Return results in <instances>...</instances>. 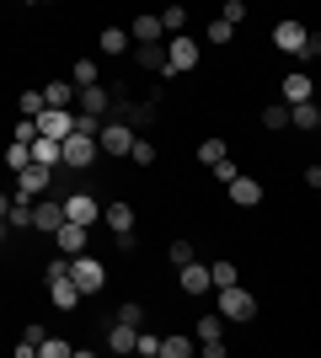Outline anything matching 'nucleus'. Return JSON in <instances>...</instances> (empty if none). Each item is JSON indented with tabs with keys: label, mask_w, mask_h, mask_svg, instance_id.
<instances>
[{
	"label": "nucleus",
	"mask_w": 321,
	"mask_h": 358,
	"mask_svg": "<svg viewBox=\"0 0 321 358\" xmlns=\"http://www.w3.org/2000/svg\"><path fill=\"white\" fill-rule=\"evenodd\" d=\"M70 284L80 289V299H92V294H102V289H107V268L97 262V257L76 252V257H70Z\"/></svg>",
	"instance_id": "f257e3e1"
},
{
	"label": "nucleus",
	"mask_w": 321,
	"mask_h": 358,
	"mask_svg": "<svg viewBox=\"0 0 321 358\" xmlns=\"http://www.w3.org/2000/svg\"><path fill=\"white\" fill-rule=\"evenodd\" d=\"M166 43V75H183V70H199V59H204V48L187 38V32H166L161 38Z\"/></svg>",
	"instance_id": "f03ea898"
},
{
	"label": "nucleus",
	"mask_w": 321,
	"mask_h": 358,
	"mask_svg": "<svg viewBox=\"0 0 321 358\" xmlns=\"http://www.w3.org/2000/svg\"><path fill=\"white\" fill-rule=\"evenodd\" d=\"M92 161H97V134H80V129H70V134L59 139V166H70V171H86Z\"/></svg>",
	"instance_id": "7ed1b4c3"
},
{
	"label": "nucleus",
	"mask_w": 321,
	"mask_h": 358,
	"mask_svg": "<svg viewBox=\"0 0 321 358\" xmlns=\"http://www.w3.org/2000/svg\"><path fill=\"white\" fill-rule=\"evenodd\" d=\"M214 305H220V315H225V321H252V315H257V299L246 294L241 284H225V289H214Z\"/></svg>",
	"instance_id": "20e7f679"
},
{
	"label": "nucleus",
	"mask_w": 321,
	"mask_h": 358,
	"mask_svg": "<svg viewBox=\"0 0 321 358\" xmlns=\"http://www.w3.org/2000/svg\"><path fill=\"white\" fill-rule=\"evenodd\" d=\"M48 187H54V171L38 161H27L22 171H16V193H22V203H32V198H43Z\"/></svg>",
	"instance_id": "39448f33"
},
{
	"label": "nucleus",
	"mask_w": 321,
	"mask_h": 358,
	"mask_svg": "<svg viewBox=\"0 0 321 358\" xmlns=\"http://www.w3.org/2000/svg\"><path fill=\"white\" fill-rule=\"evenodd\" d=\"M129 145H134V123L113 118V123L97 129V150H102V155H129Z\"/></svg>",
	"instance_id": "423d86ee"
},
{
	"label": "nucleus",
	"mask_w": 321,
	"mask_h": 358,
	"mask_svg": "<svg viewBox=\"0 0 321 358\" xmlns=\"http://www.w3.org/2000/svg\"><path fill=\"white\" fill-rule=\"evenodd\" d=\"M59 209H64V220L86 224V230H92V224L102 220V209H97V198H92V193H80V187H76V193H64V198H59Z\"/></svg>",
	"instance_id": "0eeeda50"
},
{
	"label": "nucleus",
	"mask_w": 321,
	"mask_h": 358,
	"mask_svg": "<svg viewBox=\"0 0 321 358\" xmlns=\"http://www.w3.org/2000/svg\"><path fill=\"white\" fill-rule=\"evenodd\" d=\"M38 134H48V139H64L70 134V129H76V113H70V107H43V113H38Z\"/></svg>",
	"instance_id": "6e6552de"
},
{
	"label": "nucleus",
	"mask_w": 321,
	"mask_h": 358,
	"mask_svg": "<svg viewBox=\"0 0 321 358\" xmlns=\"http://www.w3.org/2000/svg\"><path fill=\"white\" fill-rule=\"evenodd\" d=\"M225 193H230V203H236V209H257V203H262V182L236 171V177L225 182Z\"/></svg>",
	"instance_id": "1a4fd4ad"
},
{
	"label": "nucleus",
	"mask_w": 321,
	"mask_h": 358,
	"mask_svg": "<svg viewBox=\"0 0 321 358\" xmlns=\"http://www.w3.org/2000/svg\"><path fill=\"white\" fill-rule=\"evenodd\" d=\"M86 224H76V220H59V230H54V246H59L64 257H76V252H86Z\"/></svg>",
	"instance_id": "9d476101"
},
{
	"label": "nucleus",
	"mask_w": 321,
	"mask_h": 358,
	"mask_svg": "<svg viewBox=\"0 0 321 358\" xmlns=\"http://www.w3.org/2000/svg\"><path fill=\"white\" fill-rule=\"evenodd\" d=\"M59 220H64L59 198H38V203H32V230H43V236H54V230H59Z\"/></svg>",
	"instance_id": "9b49d317"
},
{
	"label": "nucleus",
	"mask_w": 321,
	"mask_h": 358,
	"mask_svg": "<svg viewBox=\"0 0 321 358\" xmlns=\"http://www.w3.org/2000/svg\"><path fill=\"white\" fill-rule=\"evenodd\" d=\"M306 38H311L306 22H278V27H273V43L284 48V54H300V48H306Z\"/></svg>",
	"instance_id": "f8f14e48"
},
{
	"label": "nucleus",
	"mask_w": 321,
	"mask_h": 358,
	"mask_svg": "<svg viewBox=\"0 0 321 358\" xmlns=\"http://www.w3.org/2000/svg\"><path fill=\"white\" fill-rule=\"evenodd\" d=\"M177 278H183V294H209V268H204L199 257H187L183 268H177Z\"/></svg>",
	"instance_id": "ddd939ff"
},
{
	"label": "nucleus",
	"mask_w": 321,
	"mask_h": 358,
	"mask_svg": "<svg viewBox=\"0 0 321 358\" xmlns=\"http://www.w3.org/2000/svg\"><path fill=\"white\" fill-rule=\"evenodd\" d=\"M76 102H80V113L102 118L107 107H113V96H107V91H102V80H97V86H76Z\"/></svg>",
	"instance_id": "4468645a"
},
{
	"label": "nucleus",
	"mask_w": 321,
	"mask_h": 358,
	"mask_svg": "<svg viewBox=\"0 0 321 358\" xmlns=\"http://www.w3.org/2000/svg\"><path fill=\"white\" fill-rule=\"evenodd\" d=\"M290 129L316 134V129H321V107H316V102H290Z\"/></svg>",
	"instance_id": "2eb2a0df"
},
{
	"label": "nucleus",
	"mask_w": 321,
	"mask_h": 358,
	"mask_svg": "<svg viewBox=\"0 0 321 358\" xmlns=\"http://www.w3.org/2000/svg\"><path fill=\"white\" fill-rule=\"evenodd\" d=\"M166 32H161V16H134V27H129V43H161Z\"/></svg>",
	"instance_id": "dca6fc26"
},
{
	"label": "nucleus",
	"mask_w": 321,
	"mask_h": 358,
	"mask_svg": "<svg viewBox=\"0 0 321 358\" xmlns=\"http://www.w3.org/2000/svg\"><path fill=\"white\" fill-rule=\"evenodd\" d=\"M102 220H107V230H113V236H118V230H134V203H107L102 209Z\"/></svg>",
	"instance_id": "f3484780"
},
{
	"label": "nucleus",
	"mask_w": 321,
	"mask_h": 358,
	"mask_svg": "<svg viewBox=\"0 0 321 358\" xmlns=\"http://www.w3.org/2000/svg\"><path fill=\"white\" fill-rule=\"evenodd\" d=\"M134 343H139V327H123V321L107 327V348H113V353H134Z\"/></svg>",
	"instance_id": "a211bd4d"
},
{
	"label": "nucleus",
	"mask_w": 321,
	"mask_h": 358,
	"mask_svg": "<svg viewBox=\"0 0 321 358\" xmlns=\"http://www.w3.org/2000/svg\"><path fill=\"white\" fill-rule=\"evenodd\" d=\"M97 48H102V54H129V27H102L97 32Z\"/></svg>",
	"instance_id": "6ab92c4d"
},
{
	"label": "nucleus",
	"mask_w": 321,
	"mask_h": 358,
	"mask_svg": "<svg viewBox=\"0 0 321 358\" xmlns=\"http://www.w3.org/2000/svg\"><path fill=\"white\" fill-rule=\"evenodd\" d=\"M32 161H38V166H48V171H54V166H59V139H48V134H38V139H32Z\"/></svg>",
	"instance_id": "aec40b11"
},
{
	"label": "nucleus",
	"mask_w": 321,
	"mask_h": 358,
	"mask_svg": "<svg viewBox=\"0 0 321 358\" xmlns=\"http://www.w3.org/2000/svg\"><path fill=\"white\" fill-rule=\"evenodd\" d=\"M43 91V107H76V80L64 86V80H54V86H38Z\"/></svg>",
	"instance_id": "412c9836"
},
{
	"label": "nucleus",
	"mask_w": 321,
	"mask_h": 358,
	"mask_svg": "<svg viewBox=\"0 0 321 358\" xmlns=\"http://www.w3.org/2000/svg\"><path fill=\"white\" fill-rule=\"evenodd\" d=\"M193 337H199V343H225V315H220V310L204 315L199 327H193Z\"/></svg>",
	"instance_id": "4be33fe9"
},
{
	"label": "nucleus",
	"mask_w": 321,
	"mask_h": 358,
	"mask_svg": "<svg viewBox=\"0 0 321 358\" xmlns=\"http://www.w3.org/2000/svg\"><path fill=\"white\" fill-rule=\"evenodd\" d=\"M284 102H311V75L306 70L284 75Z\"/></svg>",
	"instance_id": "5701e85b"
},
{
	"label": "nucleus",
	"mask_w": 321,
	"mask_h": 358,
	"mask_svg": "<svg viewBox=\"0 0 321 358\" xmlns=\"http://www.w3.org/2000/svg\"><path fill=\"white\" fill-rule=\"evenodd\" d=\"M48 294H54V305H59V310H76V305H80V289L70 284V278H54V284H48Z\"/></svg>",
	"instance_id": "b1692460"
},
{
	"label": "nucleus",
	"mask_w": 321,
	"mask_h": 358,
	"mask_svg": "<svg viewBox=\"0 0 321 358\" xmlns=\"http://www.w3.org/2000/svg\"><path fill=\"white\" fill-rule=\"evenodd\" d=\"M139 64L155 75H166V43H139Z\"/></svg>",
	"instance_id": "393cba45"
},
{
	"label": "nucleus",
	"mask_w": 321,
	"mask_h": 358,
	"mask_svg": "<svg viewBox=\"0 0 321 358\" xmlns=\"http://www.w3.org/2000/svg\"><path fill=\"white\" fill-rule=\"evenodd\" d=\"M225 284H241V278H236V262L220 257V262H209V289H225Z\"/></svg>",
	"instance_id": "a878e982"
},
{
	"label": "nucleus",
	"mask_w": 321,
	"mask_h": 358,
	"mask_svg": "<svg viewBox=\"0 0 321 358\" xmlns=\"http://www.w3.org/2000/svg\"><path fill=\"white\" fill-rule=\"evenodd\" d=\"M183 27H187V6H183V0H171L166 11H161V32H183Z\"/></svg>",
	"instance_id": "bb28decb"
},
{
	"label": "nucleus",
	"mask_w": 321,
	"mask_h": 358,
	"mask_svg": "<svg viewBox=\"0 0 321 358\" xmlns=\"http://www.w3.org/2000/svg\"><path fill=\"white\" fill-rule=\"evenodd\" d=\"M6 230H32V203H22V198H16L11 209H6Z\"/></svg>",
	"instance_id": "cd10ccee"
},
{
	"label": "nucleus",
	"mask_w": 321,
	"mask_h": 358,
	"mask_svg": "<svg viewBox=\"0 0 321 358\" xmlns=\"http://www.w3.org/2000/svg\"><path fill=\"white\" fill-rule=\"evenodd\" d=\"M262 129H290V102H268L262 107Z\"/></svg>",
	"instance_id": "c85d7f7f"
},
{
	"label": "nucleus",
	"mask_w": 321,
	"mask_h": 358,
	"mask_svg": "<svg viewBox=\"0 0 321 358\" xmlns=\"http://www.w3.org/2000/svg\"><path fill=\"white\" fill-rule=\"evenodd\" d=\"M187 353H193L187 337H161V348H155V358H187Z\"/></svg>",
	"instance_id": "c756f323"
},
{
	"label": "nucleus",
	"mask_w": 321,
	"mask_h": 358,
	"mask_svg": "<svg viewBox=\"0 0 321 358\" xmlns=\"http://www.w3.org/2000/svg\"><path fill=\"white\" fill-rule=\"evenodd\" d=\"M113 321H123V327H145V305H139V299H123Z\"/></svg>",
	"instance_id": "7c9ffc66"
},
{
	"label": "nucleus",
	"mask_w": 321,
	"mask_h": 358,
	"mask_svg": "<svg viewBox=\"0 0 321 358\" xmlns=\"http://www.w3.org/2000/svg\"><path fill=\"white\" fill-rule=\"evenodd\" d=\"M129 161H134V166H155V145L134 134V145H129Z\"/></svg>",
	"instance_id": "2f4dec72"
},
{
	"label": "nucleus",
	"mask_w": 321,
	"mask_h": 358,
	"mask_svg": "<svg viewBox=\"0 0 321 358\" xmlns=\"http://www.w3.org/2000/svg\"><path fill=\"white\" fill-rule=\"evenodd\" d=\"M76 353V348L64 343V337H43V343H38V358H70Z\"/></svg>",
	"instance_id": "473e14b6"
},
{
	"label": "nucleus",
	"mask_w": 321,
	"mask_h": 358,
	"mask_svg": "<svg viewBox=\"0 0 321 358\" xmlns=\"http://www.w3.org/2000/svg\"><path fill=\"white\" fill-rule=\"evenodd\" d=\"M225 155H230V150H225V139H204V145H199V161H204V166L225 161Z\"/></svg>",
	"instance_id": "72a5a7b5"
},
{
	"label": "nucleus",
	"mask_w": 321,
	"mask_h": 358,
	"mask_svg": "<svg viewBox=\"0 0 321 358\" xmlns=\"http://www.w3.org/2000/svg\"><path fill=\"white\" fill-rule=\"evenodd\" d=\"M27 161H32V150L22 145V139H11V145H6V166H11V171H22Z\"/></svg>",
	"instance_id": "f704fd0d"
},
{
	"label": "nucleus",
	"mask_w": 321,
	"mask_h": 358,
	"mask_svg": "<svg viewBox=\"0 0 321 358\" xmlns=\"http://www.w3.org/2000/svg\"><path fill=\"white\" fill-rule=\"evenodd\" d=\"M16 107H22V118H38V113H43V91H22Z\"/></svg>",
	"instance_id": "c9c22d12"
},
{
	"label": "nucleus",
	"mask_w": 321,
	"mask_h": 358,
	"mask_svg": "<svg viewBox=\"0 0 321 358\" xmlns=\"http://www.w3.org/2000/svg\"><path fill=\"white\" fill-rule=\"evenodd\" d=\"M70 80H76V86H97V59H76Z\"/></svg>",
	"instance_id": "e433bc0d"
},
{
	"label": "nucleus",
	"mask_w": 321,
	"mask_h": 358,
	"mask_svg": "<svg viewBox=\"0 0 321 358\" xmlns=\"http://www.w3.org/2000/svg\"><path fill=\"white\" fill-rule=\"evenodd\" d=\"M230 38H236V27H230L225 16H214V22H209V43H220V48H225Z\"/></svg>",
	"instance_id": "4c0bfd02"
},
{
	"label": "nucleus",
	"mask_w": 321,
	"mask_h": 358,
	"mask_svg": "<svg viewBox=\"0 0 321 358\" xmlns=\"http://www.w3.org/2000/svg\"><path fill=\"white\" fill-rule=\"evenodd\" d=\"M54 278H70V257H54L43 268V284H54Z\"/></svg>",
	"instance_id": "58836bf2"
},
{
	"label": "nucleus",
	"mask_w": 321,
	"mask_h": 358,
	"mask_svg": "<svg viewBox=\"0 0 321 358\" xmlns=\"http://www.w3.org/2000/svg\"><path fill=\"white\" fill-rule=\"evenodd\" d=\"M155 348H161V337H150V331L139 327V343H134V353H139V358H155Z\"/></svg>",
	"instance_id": "ea45409f"
},
{
	"label": "nucleus",
	"mask_w": 321,
	"mask_h": 358,
	"mask_svg": "<svg viewBox=\"0 0 321 358\" xmlns=\"http://www.w3.org/2000/svg\"><path fill=\"white\" fill-rule=\"evenodd\" d=\"M11 139H22V145H32V139H38V123H32V118H22V123H16V129H11Z\"/></svg>",
	"instance_id": "a19ab883"
},
{
	"label": "nucleus",
	"mask_w": 321,
	"mask_h": 358,
	"mask_svg": "<svg viewBox=\"0 0 321 358\" xmlns=\"http://www.w3.org/2000/svg\"><path fill=\"white\" fill-rule=\"evenodd\" d=\"M171 262H177V268H183V262H187V257H193V241H171Z\"/></svg>",
	"instance_id": "79ce46f5"
},
{
	"label": "nucleus",
	"mask_w": 321,
	"mask_h": 358,
	"mask_svg": "<svg viewBox=\"0 0 321 358\" xmlns=\"http://www.w3.org/2000/svg\"><path fill=\"white\" fill-rule=\"evenodd\" d=\"M225 22L236 27V22H246V0H225Z\"/></svg>",
	"instance_id": "37998d69"
},
{
	"label": "nucleus",
	"mask_w": 321,
	"mask_h": 358,
	"mask_svg": "<svg viewBox=\"0 0 321 358\" xmlns=\"http://www.w3.org/2000/svg\"><path fill=\"white\" fill-rule=\"evenodd\" d=\"M316 54H321V38H316V32H311V38H306V48H300L294 59H306V64H311V59H316Z\"/></svg>",
	"instance_id": "c03bdc74"
},
{
	"label": "nucleus",
	"mask_w": 321,
	"mask_h": 358,
	"mask_svg": "<svg viewBox=\"0 0 321 358\" xmlns=\"http://www.w3.org/2000/svg\"><path fill=\"white\" fill-rule=\"evenodd\" d=\"M209 171H214V177H220V182H230V177H236V166H230V155H225V161H214Z\"/></svg>",
	"instance_id": "a18cd8bd"
},
{
	"label": "nucleus",
	"mask_w": 321,
	"mask_h": 358,
	"mask_svg": "<svg viewBox=\"0 0 321 358\" xmlns=\"http://www.w3.org/2000/svg\"><path fill=\"white\" fill-rule=\"evenodd\" d=\"M6 209H11V198H6V193H0V220H6Z\"/></svg>",
	"instance_id": "49530a36"
},
{
	"label": "nucleus",
	"mask_w": 321,
	"mask_h": 358,
	"mask_svg": "<svg viewBox=\"0 0 321 358\" xmlns=\"http://www.w3.org/2000/svg\"><path fill=\"white\" fill-rule=\"evenodd\" d=\"M32 6H54V0H32Z\"/></svg>",
	"instance_id": "de8ad7c7"
},
{
	"label": "nucleus",
	"mask_w": 321,
	"mask_h": 358,
	"mask_svg": "<svg viewBox=\"0 0 321 358\" xmlns=\"http://www.w3.org/2000/svg\"><path fill=\"white\" fill-rule=\"evenodd\" d=\"M0 241H6V220H0Z\"/></svg>",
	"instance_id": "09e8293b"
}]
</instances>
